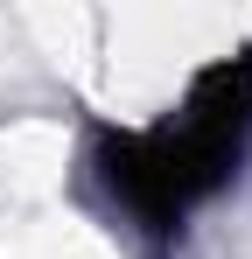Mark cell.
Returning <instances> with one entry per match:
<instances>
[{"mask_svg": "<svg viewBox=\"0 0 252 259\" xmlns=\"http://www.w3.org/2000/svg\"><path fill=\"white\" fill-rule=\"evenodd\" d=\"M245 126H252V91H245V77L224 70V77L203 84V98H196L168 133L126 147L119 168H112V182H119L147 217H175V210H189L210 182L231 168Z\"/></svg>", "mask_w": 252, "mask_h": 259, "instance_id": "obj_1", "label": "cell"}]
</instances>
